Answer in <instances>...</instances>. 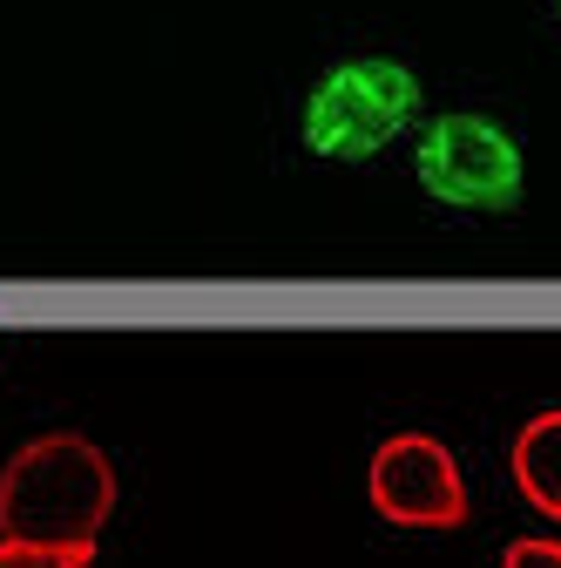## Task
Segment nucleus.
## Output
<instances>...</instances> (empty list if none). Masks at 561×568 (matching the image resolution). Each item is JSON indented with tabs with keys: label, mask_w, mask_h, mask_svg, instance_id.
I'll return each mask as SVG.
<instances>
[{
	"label": "nucleus",
	"mask_w": 561,
	"mask_h": 568,
	"mask_svg": "<svg viewBox=\"0 0 561 568\" xmlns=\"http://www.w3.org/2000/svg\"><path fill=\"white\" fill-rule=\"evenodd\" d=\"M115 515V467L89 434H34L0 467V535L41 548H95Z\"/></svg>",
	"instance_id": "nucleus-1"
},
{
	"label": "nucleus",
	"mask_w": 561,
	"mask_h": 568,
	"mask_svg": "<svg viewBox=\"0 0 561 568\" xmlns=\"http://www.w3.org/2000/svg\"><path fill=\"white\" fill-rule=\"evenodd\" d=\"M419 75L392 54H345L332 61L325 75L312 82L305 95V115H298V135L305 150L325 156V163H366L406 129H419Z\"/></svg>",
	"instance_id": "nucleus-2"
},
{
	"label": "nucleus",
	"mask_w": 561,
	"mask_h": 568,
	"mask_svg": "<svg viewBox=\"0 0 561 568\" xmlns=\"http://www.w3.org/2000/svg\"><path fill=\"white\" fill-rule=\"evenodd\" d=\"M412 176L447 210H480V217H508L528 196V156L521 142L473 109H447L419 129L412 142Z\"/></svg>",
	"instance_id": "nucleus-3"
},
{
	"label": "nucleus",
	"mask_w": 561,
	"mask_h": 568,
	"mask_svg": "<svg viewBox=\"0 0 561 568\" xmlns=\"http://www.w3.org/2000/svg\"><path fill=\"white\" fill-rule=\"evenodd\" d=\"M366 494L392 528H460L467 521V480L440 434H386L366 467Z\"/></svg>",
	"instance_id": "nucleus-4"
},
{
	"label": "nucleus",
	"mask_w": 561,
	"mask_h": 568,
	"mask_svg": "<svg viewBox=\"0 0 561 568\" xmlns=\"http://www.w3.org/2000/svg\"><path fill=\"white\" fill-rule=\"evenodd\" d=\"M508 474H514V487L528 494V501H534L548 521H561V406L534 413L521 434H514Z\"/></svg>",
	"instance_id": "nucleus-5"
},
{
	"label": "nucleus",
	"mask_w": 561,
	"mask_h": 568,
	"mask_svg": "<svg viewBox=\"0 0 561 568\" xmlns=\"http://www.w3.org/2000/svg\"><path fill=\"white\" fill-rule=\"evenodd\" d=\"M95 548H41V541H8L0 535V568H89Z\"/></svg>",
	"instance_id": "nucleus-6"
},
{
	"label": "nucleus",
	"mask_w": 561,
	"mask_h": 568,
	"mask_svg": "<svg viewBox=\"0 0 561 568\" xmlns=\"http://www.w3.org/2000/svg\"><path fill=\"white\" fill-rule=\"evenodd\" d=\"M501 568H561V541L554 535H521V541H508Z\"/></svg>",
	"instance_id": "nucleus-7"
},
{
	"label": "nucleus",
	"mask_w": 561,
	"mask_h": 568,
	"mask_svg": "<svg viewBox=\"0 0 561 568\" xmlns=\"http://www.w3.org/2000/svg\"><path fill=\"white\" fill-rule=\"evenodd\" d=\"M554 21H561V0H554Z\"/></svg>",
	"instance_id": "nucleus-8"
}]
</instances>
